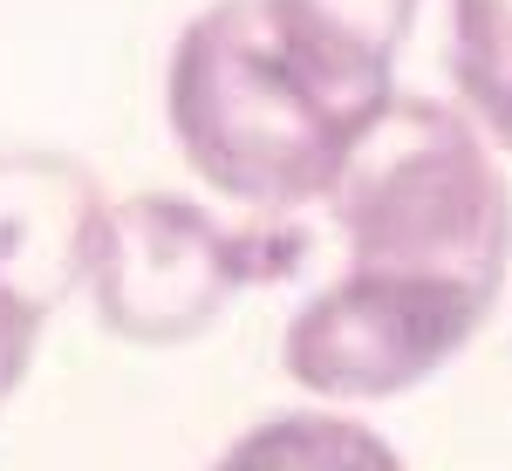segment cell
Listing matches in <instances>:
<instances>
[{"instance_id":"4","label":"cell","mask_w":512,"mask_h":471,"mask_svg":"<svg viewBox=\"0 0 512 471\" xmlns=\"http://www.w3.org/2000/svg\"><path fill=\"white\" fill-rule=\"evenodd\" d=\"M485 321H492V308H478L465 294H437V287L349 267L335 287L308 294L287 314L280 369L294 390L321 396V410L390 403V396L431 383L444 362H458Z\"/></svg>"},{"instance_id":"6","label":"cell","mask_w":512,"mask_h":471,"mask_svg":"<svg viewBox=\"0 0 512 471\" xmlns=\"http://www.w3.org/2000/svg\"><path fill=\"white\" fill-rule=\"evenodd\" d=\"M212 471H403L396 444L342 410H280L239 431Z\"/></svg>"},{"instance_id":"5","label":"cell","mask_w":512,"mask_h":471,"mask_svg":"<svg viewBox=\"0 0 512 471\" xmlns=\"http://www.w3.org/2000/svg\"><path fill=\"white\" fill-rule=\"evenodd\" d=\"M110 219L96 171L62 151H0V287L55 314L89 287V260Z\"/></svg>"},{"instance_id":"7","label":"cell","mask_w":512,"mask_h":471,"mask_svg":"<svg viewBox=\"0 0 512 471\" xmlns=\"http://www.w3.org/2000/svg\"><path fill=\"white\" fill-rule=\"evenodd\" d=\"M444 69L458 110L512 157V0H444Z\"/></svg>"},{"instance_id":"3","label":"cell","mask_w":512,"mask_h":471,"mask_svg":"<svg viewBox=\"0 0 512 471\" xmlns=\"http://www.w3.org/2000/svg\"><path fill=\"white\" fill-rule=\"evenodd\" d=\"M308 239L294 219H246L226 226L192 198L130 192L110 205L96 260H89V308L130 349H185L198 342L246 287L294 274Z\"/></svg>"},{"instance_id":"9","label":"cell","mask_w":512,"mask_h":471,"mask_svg":"<svg viewBox=\"0 0 512 471\" xmlns=\"http://www.w3.org/2000/svg\"><path fill=\"white\" fill-rule=\"evenodd\" d=\"M321 7L355 21V28H369V35H383L390 48H403L410 21H417V0H321Z\"/></svg>"},{"instance_id":"1","label":"cell","mask_w":512,"mask_h":471,"mask_svg":"<svg viewBox=\"0 0 512 471\" xmlns=\"http://www.w3.org/2000/svg\"><path fill=\"white\" fill-rule=\"evenodd\" d=\"M396 96V48L321 0H212L164 62L178 157L253 219L328 205L362 130Z\"/></svg>"},{"instance_id":"8","label":"cell","mask_w":512,"mask_h":471,"mask_svg":"<svg viewBox=\"0 0 512 471\" xmlns=\"http://www.w3.org/2000/svg\"><path fill=\"white\" fill-rule=\"evenodd\" d=\"M41 321H48V314H35L21 294H7V287H0V403L21 390V376L35 369Z\"/></svg>"},{"instance_id":"2","label":"cell","mask_w":512,"mask_h":471,"mask_svg":"<svg viewBox=\"0 0 512 471\" xmlns=\"http://www.w3.org/2000/svg\"><path fill=\"white\" fill-rule=\"evenodd\" d=\"M328 219L355 274L499 308L512 267V185L458 103L396 96L349 151Z\"/></svg>"}]
</instances>
